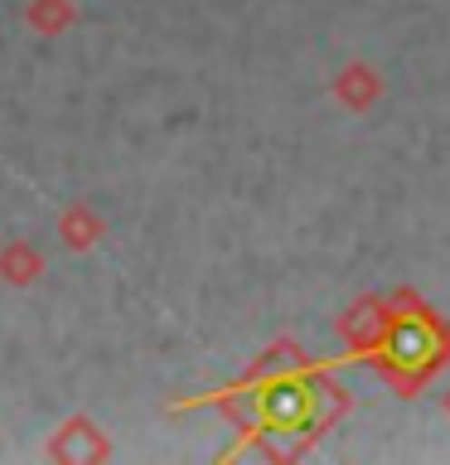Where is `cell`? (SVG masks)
<instances>
[{
	"instance_id": "cell-1",
	"label": "cell",
	"mask_w": 450,
	"mask_h": 465,
	"mask_svg": "<svg viewBox=\"0 0 450 465\" xmlns=\"http://www.w3.org/2000/svg\"><path fill=\"white\" fill-rule=\"evenodd\" d=\"M44 456L58 460V465H87V460H112V441L107 431L97 427L93 417H64L58 427L49 431V441H44Z\"/></svg>"
},
{
	"instance_id": "cell-2",
	"label": "cell",
	"mask_w": 450,
	"mask_h": 465,
	"mask_svg": "<svg viewBox=\"0 0 450 465\" xmlns=\"http://www.w3.org/2000/svg\"><path fill=\"white\" fill-rule=\"evenodd\" d=\"M107 238V218H102L93 203H68L64 213H58V242L68 247V252H93V247Z\"/></svg>"
},
{
	"instance_id": "cell-3",
	"label": "cell",
	"mask_w": 450,
	"mask_h": 465,
	"mask_svg": "<svg viewBox=\"0 0 450 465\" xmlns=\"http://www.w3.org/2000/svg\"><path fill=\"white\" fill-rule=\"evenodd\" d=\"M44 276V252L29 238H10L0 247V282L5 286H34Z\"/></svg>"
},
{
	"instance_id": "cell-4",
	"label": "cell",
	"mask_w": 450,
	"mask_h": 465,
	"mask_svg": "<svg viewBox=\"0 0 450 465\" xmlns=\"http://www.w3.org/2000/svg\"><path fill=\"white\" fill-rule=\"evenodd\" d=\"M24 25L44 39H58V35H68V29L78 25V5H73V0H29Z\"/></svg>"
}]
</instances>
